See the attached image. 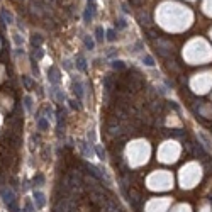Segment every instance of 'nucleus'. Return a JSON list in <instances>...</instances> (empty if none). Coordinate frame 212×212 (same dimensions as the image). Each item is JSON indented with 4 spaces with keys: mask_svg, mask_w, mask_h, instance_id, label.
Returning a JSON list of instances; mask_svg holds the SVG:
<instances>
[{
    "mask_svg": "<svg viewBox=\"0 0 212 212\" xmlns=\"http://www.w3.org/2000/svg\"><path fill=\"white\" fill-rule=\"evenodd\" d=\"M31 44L39 48V46L42 44V36H41V34H32V38H31Z\"/></svg>",
    "mask_w": 212,
    "mask_h": 212,
    "instance_id": "obj_3",
    "label": "nucleus"
},
{
    "mask_svg": "<svg viewBox=\"0 0 212 212\" xmlns=\"http://www.w3.org/2000/svg\"><path fill=\"white\" fill-rule=\"evenodd\" d=\"M95 34H97V39H98V41H102V39H104V29H102V27H97Z\"/></svg>",
    "mask_w": 212,
    "mask_h": 212,
    "instance_id": "obj_12",
    "label": "nucleus"
},
{
    "mask_svg": "<svg viewBox=\"0 0 212 212\" xmlns=\"http://www.w3.org/2000/svg\"><path fill=\"white\" fill-rule=\"evenodd\" d=\"M83 41H85V46H87L88 49H94V46H95V42H94L92 39H90V38H85Z\"/></svg>",
    "mask_w": 212,
    "mask_h": 212,
    "instance_id": "obj_9",
    "label": "nucleus"
},
{
    "mask_svg": "<svg viewBox=\"0 0 212 212\" xmlns=\"http://www.w3.org/2000/svg\"><path fill=\"white\" fill-rule=\"evenodd\" d=\"M34 199H36V202H38V207H42V205H44V195L41 192L34 193Z\"/></svg>",
    "mask_w": 212,
    "mask_h": 212,
    "instance_id": "obj_6",
    "label": "nucleus"
},
{
    "mask_svg": "<svg viewBox=\"0 0 212 212\" xmlns=\"http://www.w3.org/2000/svg\"><path fill=\"white\" fill-rule=\"evenodd\" d=\"M94 2H95V0H88V5H94Z\"/></svg>",
    "mask_w": 212,
    "mask_h": 212,
    "instance_id": "obj_21",
    "label": "nucleus"
},
{
    "mask_svg": "<svg viewBox=\"0 0 212 212\" xmlns=\"http://www.w3.org/2000/svg\"><path fill=\"white\" fill-rule=\"evenodd\" d=\"M24 102H26V109H27V110H31V107H32V104H31V102H32V100H31V97H26V98H24Z\"/></svg>",
    "mask_w": 212,
    "mask_h": 212,
    "instance_id": "obj_13",
    "label": "nucleus"
},
{
    "mask_svg": "<svg viewBox=\"0 0 212 212\" xmlns=\"http://www.w3.org/2000/svg\"><path fill=\"white\" fill-rule=\"evenodd\" d=\"M172 212H192V211H190V205H187V204H180V205H176L175 209H172Z\"/></svg>",
    "mask_w": 212,
    "mask_h": 212,
    "instance_id": "obj_4",
    "label": "nucleus"
},
{
    "mask_svg": "<svg viewBox=\"0 0 212 212\" xmlns=\"http://www.w3.org/2000/svg\"><path fill=\"white\" fill-rule=\"evenodd\" d=\"M200 212H212V209H211V205H209V204H205V205H204V207H202V209H200Z\"/></svg>",
    "mask_w": 212,
    "mask_h": 212,
    "instance_id": "obj_19",
    "label": "nucleus"
},
{
    "mask_svg": "<svg viewBox=\"0 0 212 212\" xmlns=\"http://www.w3.org/2000/svg\"><path fill=\"white\" fill-rule=\"evenodd\" d=\"M22 80H24V83H26V87H27V88H31V85H32V81H31V80H29L27 77H22Z\"/></svg>",
    "mask_w": 212,
    "mask_h": 212,
    "instance_id": "obj_17",
    "label": "nucleus"
},
{
    "mask_svg": "<svg viewBox=\"0 0 212 212\" xmlns=\"http://www.w3.org/2000/svg\"><path fill=\"white\" fill-rule=\"evenodd\" d=\"M77 61H78V63H77V66L80 68V70H81V71H85V68H87V65H85V59L81 58V56H78V58H77Z\"/></svg>",
    "mask_w": 212,
    "mask_h": 212,
    "instance_id": "obj_8",
    "label": "nucleus"
},
{
    "mask_svg": "<svg viewBox=\"0 0 212 212\" xmlns=\"http://www.w3.org/2000/svg\"><path fill=\"white\" fill-rule=\"evenodd\" d=\"M2 15H3V19L7 20V22H9V24H12V15H10V14H9V12H7V10H2Z\"/></svg>",
    "mask_w": 212,
    "mask_h": 212,
    "instance_id": "obj_10",
    "label": "nucleus"
},
{
    "mask_svg": "<svg viewBox=\"0 0 212 212\" xmlns=\"http://www.w3.org/2000/svg\"><path fill=\"white\" fill-rule=\"evenodd\" d=\"M170 204H172V199H168V197L151 199L148 202V205H146V212H166Z\"/></svg>",
    "mask_w": 212,
    "mask_h": 212,
    "instance_id": "obj_1",
    "label": "nucleus"
},
{
    "mask_svg": "<svg viewBox=\"0 0 212 212\" xmlns=\"http://www.w3.org/2000/svg\"><path fill=\"white\" fill-rule=\"evenodd\" d=\"M131 3L136 5V7H139V5H143V0H131Z\"/></svg>",
    "mask_w": 212,
    "mask_h": 212,
    "instance_id": "obj_20",
    "label": "nucleus"
},
{
    "mask_svg": "<svg viewBox=\"0 0 212 212\" xmlns=\"http://www.w3.org/2000/svg\"><path fill=\"white\" fill-rule=\"evenodd\" d=\"M143 61H144V65H148V66H153V65H154V59L151 58V56H144Z\"/></svg>",
    "mask_w": 212,
    "mask_h": 212,
    "instance_id": "obj_11",
    "label": "nucleus"
},
{
    "mask_svg": "<svg viewBox=\"0 0 212 212\" xmlns=\"http://www.w3.org/2000/svg\"><path fill=\"white\" fill-rule=\"evenodd\" d=\"M117 27H119V29H124V27H126V20L119 19V20H117Z\"/></svg>",
    "mask_w": 212,
    "mask_h": 212,
    "instance_id": "obj_14",
    "label": "nucleus"
},
{
    "mask_svg": "<svg viewBox=\"0 0 212 212\" xmlns=\"http://www.w3.org/2000/svg\"><path fill=\"white\" fill-rule=\"evenodd\" d=\"M73 92L78 97H83V90H81V83L80 81H73Z\"/></svg>",
    "mask_w": 212,
    "mask_h": 212,
    "instance_id": "obj_5",
    "label": "nucleus"
},
{
    "mask_svg": "<svg viewBox=\"0 0 212 212\" xmlns=\"http://www.w3.org/2000/svg\"><path fill=\"white\" fill-rule=\"evenodd\" d=\"M39 127H41V129H46V127H48V122H46L44 119H41V120H39Z\"/></svg>",
    "mask_w": 212,
    "mask_h": 212,
    "instance_id": "obj_18",
    "label": "nucleus"
},
{
    "mask_svg": "<svg viewBox=\"0 0 212 212\" xmlns=\"http://www.w3.org/2000/svg\"><path fill=\"white\" fill-rule=\"evenodd\" d=\"M49 81L51 83H59V71L56 70V68H51V73H49Z\"/></svg>",
    "mask_w": 212,
    "mask_h": 212,
    "instance_id": "obj_2",
    "label": "nucleus"
},
{
    "mask_svg": "<svg viewBox=\"0 0 212 212\" xmlns=\"http://www.w3.org/2000/svg\"><path fill=\"white\" fill-rule=\"evenodd\" d=\"M107 39H109V41H114V39H116V32H114V31H109V32H107Z\"/></svg>",
    "mask_w": 212,
    "mask_h": 212,
    "instance_id": "obj_15",
    "label": "nucleus"
},
{
    "mask_svg": "<svg viewBox=\"0 0 212 212\" xmlns=\"http://www.w3.org/2000/svg\"><path fill=\"white\" fill-rule=\"evenodd\" d=\"M139 20H141V24H149V14L148 12H144V14L141 12L139 14Z\"/></svg>",
    "mask_w": 212,
    "mask_h": 212,
    "instance_id": "obj_7",
    "label": "nucleus"
},
{
    "mask_svg": "<svg viewBox=\"0 0 212 212\" xmlns=\"http://www.w3.org/2000/svg\"><path fill=\"white\" fill-rule=\"evenodd\" d=\"M114 68H119V70H122V68H124V63H122V61H114Z\"/></svg>",
    "mask_w": 212,
    "mask_h": 212,
    "instance_id": "obj_16",
    "label": "nucleus"
}]
</instances>
